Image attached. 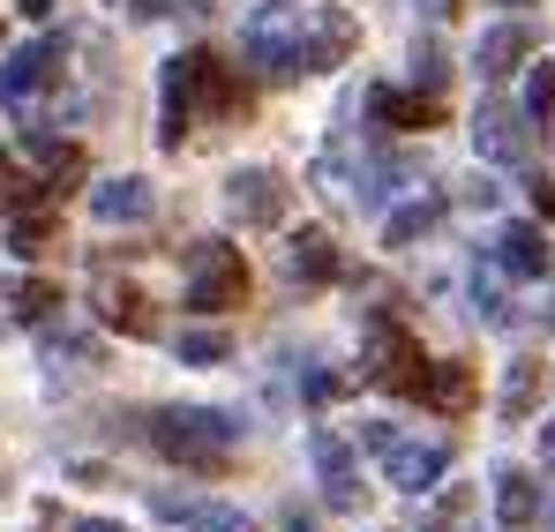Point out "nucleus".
I'll return each instance as SVG.
<instances>
[{"label": "nucleus", "instance_id": "1", "mask_svg": "<svg viewBox=\"0 0 555 532\" xmlns=\"http://www.w3.org/2000/svg\"><path fill=\"white\" fill-rule=\"evenodd\" d=\"M353 46H361V30H353L346 8L263 0V8L241 23V53H248V68H263V76H278V83H293V76H323V68H338Z\"/></svg>", "mask_w": 555, "mask_h": 532}, {"label": "nucleus", "instance_id": "2", "mask_svg": "<svg viewBox=\"0 0 555 532\" xmlns=\"http://www.w3.org/2000/svg\"><path fill=\"white\" fill-rule=\"evenodd\" d=\"M233 113H248V90L233 83V68L218 53L166 61V113H158V143L166 151H181V135L195 120H233Z\"/></svg>", "mask_w": 555, "mask_h": 532}, {"label": "nucleus", "instance_id": "3", "mask_svg": "<svg viewBox=\"0 0 555 532\" xmlns=\"http://www.w3.org/2000/svg\"><path fill=\"white\" fill-rule=\"evenodd\" d=\"M151 443L188 472H225L233 450H241V428H233V413H210V405H158Z\"/></svg>", "mask_w": 555, "mask_h": 532}, {"label": "nucleus", "instance_id": "4", "mask_svg": "<svg viewBox=\"0 0 555 532\" xmlns=\"http://www.w3.org/2000/svg\"><path fill=\"white\" fill-rule=\"evenodd\" d=\"M181 277H188V308H203V315H225V308L248 300V263H241L233 241H195Z\"/></svg>", "mask_w": 555, "mask_h": 532}, {"label": "nucleus", "instance_id": "5", "mask_svg": "<svg viewBox=\"0 0 555 532\" xmlns=\"http://www.w3.org/2000/svg\"><path fill=\"white\" fill-rule=\"evenodd\" d=\"M361 375L383 382V390H398V398H413V390H421V375H428L421 338H413L398 315H369V353H361Z\"/></svg>", "mask_w": 555, "mask_h": 532}, {"label": "nucleus", "instance_id": "6", "mask_svg": "<svg viewBox=\"0 0 555 532\" xmlns=\"http://www.w3.org/2000/svg\"><path fill=\"white\" fill-rule=\"evenodd\" d=\"M285 203H293V187H285V173H271V166H241V173L225 180V210H233L241 225H278Z\"/></svg>", "mask_w": 555, "mask_h": 532}, {"label": "nucleus", "instance_id": "7", "mask_svg": "<svg viewBox=\"0 0 555 532\" xmlns=\"http://www.w3.org/2000/svg\"><path fill=\"white\" fill-rule=\"evenodd\" d=\"M61 61H68V46H61V38H30V46H15V53L0 61V98H8V105L38 98V90L61 76Z\"/></svg>", "mask_w": 555, "mask_h": 532}, {"label": "nucleus", "instance_id": "8", "mask_svg": "<svg viewBox=\"0 0 555 532\" xmlns=\"http://www.w3.org/2000/svg\"><path fill=\"white\" fill-rule=\"evenodd\" d=\"M473 151H480L488 166H526V151H533L526 113H518V105H480V113H473Z\"/></svg>", "mask_w": 555, "mask_h": 532}, {"label": "nucleus", "instance_id": "9", "mask_svg": "<svg viewBox=\"0 0 555 532\" xmlns=\"http://www.w3.org/2000/svg\"><path fill=\"white\" fill-rule=\"evenodd\" d=\"M443 472H451V443H413V436H398V443L383 450V480L405 488V495H428Z\"/></svg>", "mask_w": 555, "mask_h": 532}, {"label": "nucleus", "instance_id": "10", "mask_svg": "<svg viewBox=\"0 0 555 532\" xmlns=\"http://www.w3.org/2000/svg\"><path fill=\"white\" fill-rule=\"evenodd\" d=\"M308 457H315V472H323V503H331V510H353V503H361V465H353V443H346V436H331V428H315V436H308Z\"/></svg>", "mask_w": 555, "mask_h": 532}, {"label": "nucleus", "instance_id": "11", "mask_svg": "<svg viewBox=\"0 0 555 532\" xmlns=\"http://www.w3.org/2000/svg\"><path fill=\"white\" fill-rule=\"evenodd\" d=\"M495 525L503 532H533L541 525V488H533L526 465H503V472H495Z\"/></svg>", "mask_w": 555, "mask_h": 532}, {"label": "nucleus", "instance_id": "12", "mask_svg": "<svg viewBox=\"0 0 555 532\" xmlns=\"http://www.w3.org/2000/svg\"><path fill=\"white\" fill-rule=\"evenodd\" d=\"M91 210H98V225H143L151 210H158V195H151V180H105L91 195Z\"/></svg>", "mask_w": 555, "mask_h": 532}, {"label": "nucleus", "instance_id": "13", "mask_svg": "<svg viewBox=\"0 0 555 532\" xmlns=\"http://www.w3.org/2000/svg\"><path fill=\"white\" fill-rule=\"evenodd\" d=\"M495 270H511V277H548V233H541V225H503V233H495Z\"/></svg>", "mask_w": 555, "mask_h": 532}, {"label": "nucleus", "instance_id": "14", "mask_svg": "<svg viewBox=\"0 0 555 532\" xmlns=\"http://www.w3.org/2000/svg\"><path fill=\"white\" fill-rule=\"evenodd\" d=\"M285 277H293V285H331V277H338V248H331V233H315V225L293 233V241H285Z\"/></svg>", "mask_w": 555, "mask_h": 532}, {"label": "nucleus", "instance_id": "15", "mask_svg": "<svg viewBox=\"0 0 555 532\" xmlns=\"http://www.w3.org/2000/svg\"><path fill=\"white\" fill-rule=\"evenodd\" d=\"M369 113L383 120V128H436V113H443V105H436V90L421 98V90H390V83H375V90H369Z\"/></svg>", "mask_w": 555, "mask_h": 532}, {"label": "nucleus", "instance_id": "16", "mask_svg": "<svg viewBox=\"0 0 555 532\" xmlns=\"http://www.w3.org/2000/svg\"><path fill=\"white\" fill-rule=\"evenodd\" d=\"M151 510H158V518H173V525H195V532H256V525H248V510H225V503H188V495H151Z\"/></svg>", "mask_w": 555, "mask_h": 532}, {"label": "nucleus", "instance_id": "17", "mask_svg": "<svg viewBox=\"0 0 555 532\" xmlns=\"http://www.w3.org/2000/svg\"><path fill=\"white\" fill-rule=\"evenodd\" d=\"M413 398H421V405H436V413H465V405H473V367H459V360L428 367Z\"/></svg>", "mask_w": 555, "mask_h": 532}, {"label": "nucleus", "instance_id": "18", "mask_svg": "<svg viewBox=\"0 0 555 532\" xmlns=\"http://www.w3.org/2000/svg\"><path fill=\"white\" fill-rule=\"evenodd\" d=\"M526 46H533V38H526V23H495V30L480 38V53H473V68H480V76L495 83V76H511V68L526 61Z\"/></svg>", "mask_w": 555, "mask_h": 532}, {"label": "nucleus", "instance_id": "19", "mask_svg": "<svg viewBox=\"0 0 555 532\" xmlns=\"http://www.w3.org/2000/svg\"><path fill=\"white\" fill-rule=\"evenodd\" d=\"M98 315L113 323V330H128V338H151V300L135 293V285H98Z\"/></svg>", "mask_w": 555, "mask_h": 532}, {"label": "nucleus", "instance_id": "20", "mask_svg": "<svg viewBox=\"0 0 555 532\" xmlns=\"http://www.w3.org/2000/svg\"><path fill=\"white\" fill-rule=\"evenodd\" d=\"M436 218H443V203H405V210H390V225H383V248H413V241H428L436 233Z\"/></svg>", "mask_w": 555, "mask_h": 532}, {"label": "nucleus", "instance_id": "21", "mask_svg": "<svg viewBox=\"0 0 555 532\" xmlns=\"http://www.w3.org/2000/svg\"><path fill=\"white\" fill-rule=\"evenodd\" d=\"M533 398H541V360H511V382H503V420H533Z\"/></svg>", "mask_w": 555, "mask_h": 532}, {"label": "nucleus", "instance_id": "22", "mask_svg": "<svg viewBox=\"0 0 555 532\" xmlns=\"http://www.w3.org/2000/svg\"><path fill=\"white\" fill-rule=\"evenodd\" d=\"M8 300H15V315H23V323H38V315H53V308H61V285H46V277H15V293H8Z\"/></svg>", "mask_w": 555, "mask_h": 532}, {"label": "nucleus", "instance_id": "23", "mask_svg": "<svg viewBox=\"0 0 555 532\" xmlns=\"http://www.w3.org/2000/svg\"><path fill=\"white\" fill-rule=\"evenodd\" d=\"M173 353H181L188 367H218V360L233 353V338H225V330H181V346H173Z\"/></svg>", "mask_w": 555, "mask_h": 532}, {"label": "nucleus", "instance_id": "24", "mask_svg": "<svg viewBox=\"0 0 555 532\" xmlns=\"http://www.w3.org/2000/svg\"><path fill=\"white\" fill-rule=\"evenodd\" d=\"M518 113H526V120H548V113H555V68H548V61L526 76V105H518Z\"/></svg>", "mask_w": 555, "mask_h": 532}, {"label": "nucleus", "instance_id": "25", "mask_svg": "<svg viewBox=\"0 0 555 532\" xmlns=\"http://www.w3.org/2000/svg\"><path fill=\"white\" fill-rule=\"evenodd\" d=\"M53 241V218H15V256H46Z\"/></svg>", "mask_w": 555, "mask_h": 532}, {"label": "nucleus", "instance_id": "26", "mask_svg": "<svg viewBox=\"0 0 555 532\" xmlns=\"http://www.w3.org/2000/svg\"><path fill=\"white\" fill-rule=\"evenodd\" d=\"M413 83H443V53H436V46H421V53H413Z\"/></svg>", "mask_w": 555, "mask_h": 532}, {"label": "nucleus", "instance_id": "27", "mask_svg": "<svg viewBox=\"0 0 555 532\" xmlns=\"http://www.w3.org/2000/svg\"><path fill=\"white\" fill-rule=\"evenodd\" d=\"M390 443H398V428H390V420H361V450H375V457H383Z\"/></svg>", "mask_w": 555, "mask_h": 532}, {"label": "nucleus", "instance_id": "28", "mask_svg": "<svg viewBox=\"0 0 555 532\" xmlns=\"http://www.w3.org/2000/svg\"><path fill=\"white\" fill-rule=\"evenodd\" d=\"M465 503H473V495H443V510H436V518H428V532H451L465 518Z\"/></svg>", "mask_w": 555, "mask_h": 532}, {"label": "nucleus", "instance_id": "29", "mask_svg": "<svg viewBox=\"0 0 555 532\" xmlns=\"http://www.w3.org/2000/svg\"><path fill=\"white\" fill-rule=\"evenodd\" d=\"M113 8H128V15H143V23H158V15H173V0H113Z\"/></svg>", "mask_w": 555, "mask_h": 532}, {"label": "nucleus", "instance_id": "30", "mask_svg": "<svg viewBox=\"0 0 555 532\" xmlns=\"http://www.w3.org/2000/svg\"><path fill=\"white\" fill-rule=\"evenodd\" d=\"M526 195H533V210H541V225H548V218H555V187H548V180H533Z\"/></svg>", "mask_w": 555, "mask_h": 532}, {"label": "nucleus", "instance_id": "31", "mask_svg": "<svg viewBox=\"0 0 555 532\" xmlns=\"http://www.w3.org/2000/svg\"><path fill=\"white\" fill-rule=\"evenodd\" d=\"M68 532H128V525H113V518H76Z\"/></svg>", "mask_w": 555, "mask_h": 532}, {"label": "nucleus", "instance_id": "32", "mask_svg": "<svg viewBox=\"0 0 555 532\" xmlns=\"http://www.w3.org/2000/svg\"><path fill=\"white\" fill-rule=\"evenodd\" d=\"M541 457L555 465V420H541Z\"/></svg>", "mask_w": 555, "mask_h": 532}, {"label": "nucleus", "instance_id": "33", "mask_svg": "<svg viewBox=\"0 0 555 532\" xmlns=\"http://www.w3.org/2000/svg\"><path fill=\"white\" fill-rule=\"evenodd\" d=\"M421 8H428V15H459V0H421Z\"/></svg>", "mask_w": 555, "mask_h": 532}, {"label": "nucleus", "instance_id": "34", "mask_svg": "<svg viewBox=\"0 0 555 532\" xmlns=\"http://www.w3.org/2000/svg\"><path fill=\"white\" fill-rule=\"evenodd\" d=\"M495 8H533V0H495Z\"/></svg>", "mask_w": 555, "mask_h": 532}, {"label": "nucleus", "instance_id": "35", "mask_svg": "<svg viewBox=\"0 0 555 532\" xmlns=\"http://www.w3.org/2000/svg\"><path fill=\"white\" fill-rule=\"evenodd\" d=\"M548 330H555V293H548Z\"/></svg>", "mask_w": 555, "mask_h": 532}, {"label": "nucleus", "instance_id": "36", "mask_svg": "<svg viewBox=\"0 0 555 532\" xmlns=\"http://www.w3.org/2000/svg\"><path fill=\"white\" fill-rule=\"evenodd\" d=\"M285 532H308V525H300V518H293V525H285Z\"/></svg>", "mask_w": 555, "mask_h": 532}, {"label": "nucleus", "instance_id": "37", "mask_svg": "<svg viewBox=\"0 0 555 532\" xmlns=\"http://www.w3.org/2000/svg\"><path fill=\"white\" fill-rule=\"evenodd\" d=\"M0 180H8V166H0Z\"/></svg>", "mask_w": 555, "mask_h": 532}]
</instances>
